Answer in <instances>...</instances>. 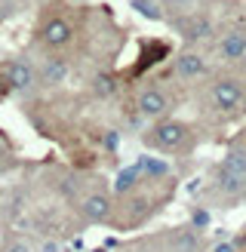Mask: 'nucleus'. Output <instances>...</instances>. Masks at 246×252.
Wrapping results in <instances>:
<instances>
[{"label": "nucleus", "mask_w": 246, "mask_h": 252, "mask_svg": "<svg viewBox=\"0 0 246 252\" xmlns=\"http://www.w3.org/2000/svg\"><path fill=\"white\" fill-rule=\"evenodd\" d=\"M191 138V132L184 129L182 123H172V120H166V123H160V126H154L151 129V135H148V145H154V148H166V151H176V148H182L184 142Z\"/></svg>", "instance_id": "1"}, {"label": "nucleus", "mask_w": 246, "mask_h": 252, "mask_svg": "<svg viewBox=\"0 0 246 252\" xmlns=\"http://www.w3.org/2000/svg\"><path fill=\"white\" fill-rule=\"evenodd\" d=\"M213 102H215V108H221V111L240 108V102H243V86H240L237 80H218V83L213 86Z\"/></svg>", "instance_id": "2"}, {"label": "nucleus", "mask_w": 246, "mask_h": 252, "mask_svg": "<svg viewBox=\"0 0 246 252\" xmlns=\"http://www.w3.org/2000/svg\"><path fill=\"white\" fill-rule=\"evenodd\" d=\"M166 105H169V98H166L163 90H145V93L139 95V111H142L145 117H157V114H163Z\"/></svg>", "instance_id": "3"}, {"label": "nucleus", "mask_w": 246, "mask_h": 252, "mask_svg": "<svg viewBox=\"0 0 246 252\" xmlns=\"http://www.w3.org/2000/svg\"><path fill=\"white\" fill-rule=\"evenodd\" d=\"M43 40H46L49 46H65V43L71 40V25H68L65 19H49V22L43 25Z\"/></svg>", "instance_id": "4"}, {"label": "nucleus", "mask_w": 246, "mask_h": 252, "mask_svg": "<svg viewBox=\"0 0 246 252\" xmlns=\"http://www.w3.org/2000/svg\"><path fill=\"white\" fill-rule=\"evenodd\" d=\"M83 212H86V219H92V221H105L108 212H111V200L105 194H90L83 200Z\"/></svg>", "instance_id": "5"}, {"label": "nucleus", "mask_w": 246, "mask_h": 252, "mask_svg": "<svg viewBox=\"0 0 246 252\" xmlns=\"http://www.w3.org/2000/svg\"><path fill=\"white\" fill-rule=\"evenodd\" d=\"M218 185L225 188V191L237 194V191H243V188H246V175L234 172L231 166H225V163H221V169H218Z\"/></svg>", "instance_id": "6"}, {"label": "nucleus", "mask_w": 246, "mask_h": 252, "mask_svg": "<svg viewBox=\"0 0 246 252\" xmlns=\"http://www.w3.org/2000/svg\"><path fill=\"white\" fill-rule=\"evenodd\" d=\"M221 53H225V59H240L246 53V34H240V31L228 34L225 40H221Z\"/></svg>", "instance_id": "7"}, {"label": "nucleus", "mask_w": 246, "mask_h": 252, "mask_svg": "<svg viewBox=\"0 0 246 252\" xmlns=\"http://www.w3.org/2000/svg\"><path fill=\"white\" fill-rule=\"evenodd\" d=\"M9 83L16 86V90H28L31 86V68L25 65V62H12L9 65Z\"/></svg>", "instance_id": "8"}, {"label": "nucleus", "mask_w": 246, "mask_h": 252, "mask_svg": "<svg viewBox=\"0 0 246 252\" xmlns=\"http://www.w3.org/2000/svg\"><path fill=\"white\" fill-rule=\"evenodd\" d=\"M176 68H179L182 77H197V74H203V71H206L203 59H200V56H191V53H188V56H182Z\"/></svg>", "instance_id": "9"}, {"label": "nucleus", "mask_w": 246, "mask_h": 252, "mask_svg": "<svg viewBox=\"0 0 246 252\" xmlns=\"http://www.w3.org/2000/svg\"><path fill=\"white\" fill-rule=\"evenodd\" d=\"M65 74H68V65H65V59H53V62L46 65L43 77H46V83H59V80H65Z\"/></svg>", "instance_id": "10"}, {"label": "nucleus", "mask_w": 246, "mask_h": 252, "mask_svg": "<svg viewBox=\"0 0 246 252\" xmlns=\"http://www.w3.org/2000/svg\"><path fill=\"white\" fill-rule=\"evenodd\" d=\"M132 9L139 12V16H145V19H160V6L154 0H132Z\"/></svg>", "instance_id": "11"}, {"label": "nucleus", "mask_w": 246, "mask_h": 252, "mask_svg": "<svg viewBox=\"0 0 246 252\" xmlns=\"http://www.w3.org/2000/svg\"><path fill=\"white\" fill-rule=\"evenodd\" d=\"M139 166H142L145 172H151V175H166V172H169V166H166L163 160H157V157H142Z\"/></svg>", "instance_id": "12"}, {"label": "nucleus", "mask_w": 246, "mask_h": 252, "mask_svg": "<svg viewBox=\"0 0 246 252\" xmlns=\"http://www.w3.org/2000/svg\"><path fill=\"white\" fill-rule=\"evenodd\" d=\"M225 166H231L234 172H240V175H246V154H243V151H234V154H228V160H225Z\"/></svg>", "instance_id": "13"}, {"label": "nucleus", "mask_w": 246, "mask_h": 252, "mask_svg": "<svg viewBox=\"0 0 246 252\" xmlns=\"http://www.w3.org/2000/svg\"><path fill=\"white\" fill-rule=\"evenodd\" d=\"M139 172H142V166H135V169H126V172H123L120 179H117V191H129V185L135 182V175H139Z\"/></svg>", "instance_id": "14"}, {"label": "nucleus", "mask_w": 246, "mask_h": 252, "mask_svg": "<svg viewBox=\"0 0 246 252\" xmlns=\"http://www.w3.org/2000/svg\"><path fill=\"white\" fill-rule=\"evenodd\" d=\"M117 145H120V135L117 132H105V148L108 151H117Z\"/></svg>", "instance_id": "15"}, {"label": "nucleus", "mask_w": 246, "mask_h": 252, "mask_svg": "<svg viewBox=\"0 0 246 252\" xmlns=\"http://www.w3.org/2000/svg\"><path fill=\"white\" fill-rule=\"evenodd\" d=\"M98 93H102V95H108V93H111V80H108V77L98 80Z\"/></svg>", "instance_id": "16"}, {"label": "nucleus", "mask_w": 246, "mask_h": 252, "mask_svg": "<svg viewBox=\"0 0 246 252\" xmlns=\"http://www.w3.org/2000/svg\"><path fill=\"white\" fill-rule=\"evenodd\" d=\"M194 237H188V240H182V252H194Z\"/></svg>", "instance_id": "17"}, {"label": "nucleus", "mask_w": 246, "mask_h": 252, "mask_svg": "<svg viewBox=\"0 0 246 252\" xmlns=\"http://www.w3.org/2000/svg\"><path fill=\"white\" fill-rule=\"evenodd\" d=\"M6 252H31V249H28V246H25V243H12V246H9Z\"/></svg>", "instance_id": "18"}, {"label": "nucleus", "mask_w": 246, "mask_h": 252, "mask_svg": "<svg viewBox=\"0 0 246 252\" xmlns=\"http://www.w3.org/2000/svg\"><path fill=\"white\" fill-rule=\"evenodd\" d=\"M213 252H237V249H234V246H231V243H218V246H215V249H213Z\"/></svg>", "instance_id": "19"}, {"label": "nucleus", "mask_w": 246, "mask_h": 252, "mask_svg": "<svg viewBox=\"0 0 246 252\" xmlns=\"http://www.w3.org/2000/svg\"><path fill=\"white\" fill-rule=\"evenodd\" d=\"M40 252H59V249H56V243H43V249H40Z\"/></svg>", "instance_id": "20"}, {"label": "nucleus", "mask_w": 246, "mask_h": 252, "mask_svg": "<svg viewBox=\"0 0 246 252\" xmlns=\"http://www.w3.org/2000/svg\"><path fill=\"white\" fill-rule=\"evenodd\" d=\"M172 3H176V6H191L194 0H172Z\"/></svg>", "instance_id": "21"}]
</instances>
